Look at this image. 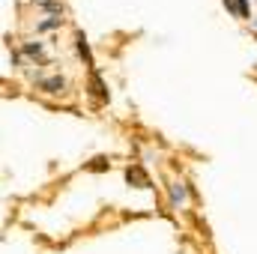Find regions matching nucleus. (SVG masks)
<instances>
[{
	"label": "nucleus",
	"mask_w": 257,
	"mask_h": 254,
	"mask_svg": "<svg viewBox=\"0 0 257 254\" xmlns=\"http://www.w3.org/2000/svg\"><path fill=\"white\" fill-rule=\"evenodd\" d=\"M126 177H128V183H138L141 189H147V186H150V180H147V174H144L141 168H128Z\"/></svg>",
	"instance_id": "obj_1"
},
{
	"label": "nucleus",
	"mask_w": 257,
	"mask_h": 254,
	"mask_svg": "<svg viewBox=\"0 0 257 254\" xmlns=\"http://www.w3.org/2000/svg\"><path fill=\"white\" fill-rule=\"evenodd\" d=\"M224 6H227L233 15H239V18L248 15V3H245V0H224Z\"/></svg>",
	"instance_id": "obj_2"
},
{
	"label": "nucleus",
	"mask_w": 257,
	"mask_h": 254,
	"mask_svg": "<svg viewBox=\"0 0 257 254\" xmlns=\"http://www.w3.org/2000/svg\"><path fill=\"white\" fill-rule=\"evenodd\" d=\"M39 87L48 90V93H60V90H63V78H42Z\"/></svg>",
	"instance_id": "obj_3"
},
{
	"label": "nucleus",
	"mask_w": 257,
	"mask_h": 254,
	"mask_svg": "<svg viewBox=\"0 0 257 254\" xmlns=\"http://www.w3.org/2000/svg\"><path fill=\"white\" fill-rule=\"evenodd\" d=\"M171 200H174V203H183V200H186V189H183V183H174V189H171Z\"/></svg>",
	"instance_id": "obj_4"
},
{
	"label": "nucleus",
	"mask_w": 257,
	"mask_h": 254,
	"mask_svg": "<svg viewBox=\"0 0 257 254\" xmlns=\"http://www.w3.org/2000/svg\"><path fill=\"white\" fill-rule=\"evenodd\" d=\"M78 51H81V54H84V57H87V60H90V48H87V42H84V39H81V36H78Z\"/></svg>",
	"instance_id": "obj_5"
},
{
	"label": "nucleus",
	"mask_w": 257,
	"mask_h": 254,
	"mask_svg": "<svg viewBox=\"0 0 257 254\" xmlns=\"http://www.w3.org/2000/svg\"><path fill=\"white\" fill-rule=\"evenodd\" d=\"M254 30H257V18H254Z\"/></svg>",
	"instance_id": "obj_6"
}]
</instances>
